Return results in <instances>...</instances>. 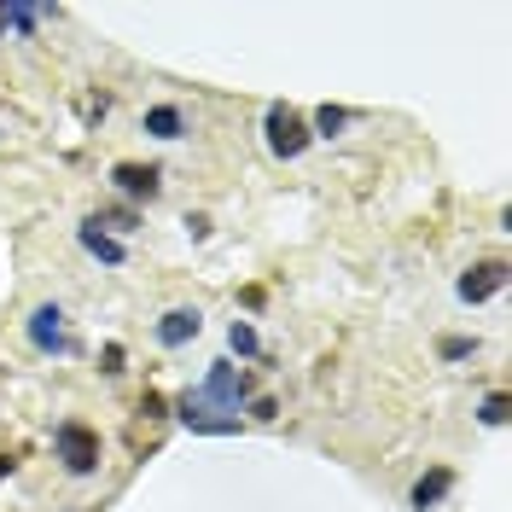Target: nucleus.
<instances>
[{
	"instance_id": "9",
	"label": "nucleus",
	"mask_w": 512,
	"mask_h": 512,
	"mask_svg": "<svg viewBox=\"0 0 512 512\" xmlns=\"http://www.w3.org/2000/svg\"><path fill=\"white\" fill-rule=\"evenodd\" d=\"M76 245H82L88 256H99V262H111V268H117V262L128 256V251H123V239H117V233H105V227H99L94 216L76 227Z\"/></svg>"
},
{
	"instance_id": "6",
	"label": "nucleus",
	"mask_w": 512,
	"mask_h": 512,
	"mask_svg": "<svg viewBox=\"0 0 512 512\" xmlns=\"http://www.w3.org/2000/svg\"><path fill=\"white\" fill-rule=\"evenodd\" d=\"M507 286V262H478V268H466L460 274V303H483V297H495V291Z\"/></svg>"
},
{
	"instance_id": "7",
	"label": "nucleus",
	"mask_w": 512,
	"mask_h": 512,
	"mask_svg": "<svg viewBox=\"0 0 512 512\" xmlns=\"http://www.w3.org/2000/svg\"><path fill=\"white\" fill-rule=\"evenodd\" d=\"M111 187L123 192V198H158L163 175L152 163H117V169H111Z\"/></svg>"
},
{
	"instance_id": "20",
	"label": "nucleus",
	"mask_w": 512,
	"mask_h": 512,
	"mask_svg": "<svg viewBox=\"0 0 512 512\" xmlns=\"http://www.w3.org/2000/svg\"><path fill=\"white\" fill-rule=\"evenodd\" d=\"M163 408H169V402H163V396H152V390H146V402H140V414H146V419H163Z\"/></svg>"
},
{
	"instance_id": "13",
	"label": "nucleus",
	"mask_w": 512,
	"mask_h": 512,
	"mask_svg": "<svg viewBox=\"0 0 512 512\" xmlns=\"http://www.w3.org/2000/svg\"><path fill=\"white\" fill-rule=\"evenodd\" d=\"M227 350L239 355V361H251V355L262 350V338H256L251 320H233V326H227Z\"/></svg>"
},
{
	"instance_id": "21",
	"label": "nucleus",
	"mask_w": 512,
	"mask_h": 512,
	"mask_svg": "<svg viewBox=\"0 0 512 512\" xmlns=\"http://www.w3.org/2000/svg\"><path fill=\"white\" fill-rule=\"evenodd\" d=\"M12 478V460H6V454H0V483Z\"/></svg>"
},
{
	"instance_id": "4",
	"label": "nucleus",
	"mask_w": 512,
	"mask_h": 512,
	"mask_svg": "<svg viewBox=\"0 0 512 512\" xmlns=\"http://www.w3.org/2000/svg\"><path fill=\"white\" fill-rule=\"evenodd\" d=\"M175 419H181L187 431H198V437H233V431H239V414H216L198 390H181V396H175Z\"/></svg>"
},
{
	"instance_id": "14",
	"label": "nucleus",
	"mask_w": 512,
	"mask_h": 512,
	"mask_svg": "<svg viewBox=\"0 0 512 512\" xmlns=\"http://www.w3.org/2000/svg\"><path fill=\"white\" fill-rule=\"evenodd\" d=\"M344 128H350V111H344V105H320L315 111V134L332 140V134H344ZM315 134H309V140H315Z\"/></svg>"
},
{
	"instance_id": "8",
	"label": "nucleus",
	"mask_w": 512,
	"mask_h": 512,
	"mask_svg": "<svg viewBox=\"0 0 512 512\" xmlns=\"http://www.w3.org/2000/svg\"><path fill=\"white\" fill-rule=\"evenodd\" d=\"M204 332V315L198 309H169V315L158 320V344L163 350H181V344H192Z\"/></svg>"
},
{
	"instance_id": "15",
	"label": "nucleus",
	"mask_w": 512,
	"mask_h": 512,
	"mask_svg": "<svg viewBox=\"0 0 512 512\" xmlns=\"http://www.w3.org/2000/svg\"><path fill=\"white\" fill-rule=\"evenodd\" d=\"M478 419H483V425H489V431H501V425H507V396H483Z\"/></svg>"
},
{
	"instance_id": "16",
	"label": "nucleus",
	"mask_w": 512,
	"mask_h": 512,
	"mask_svg": "<svg viewBox=\"0 0 512 512\" xmlns=\"http://www.w3.org/2000/svg\"><path fill=\"white\" fill-rule=\"evenodd\" d=\"M478 355V338H443V361H472Z\"/></svg>"
},
{
	"instance_id": "1",
	"label": "nucleus",
	"mask_w": 512,
	"mask_h": 512,
	"mask_svg": "<svg viewBox=\"0 0 512 512\" xmlns=\"http://www.w3.org/2000/svg\"><path fill=\"white\" fill-rule=\"evenodd\" d=\"M53 454L64 460L70 478H94L99 472V431H88L82 419H59L53 425Z\"/></svg>"
},
{
	"instance_id": "22",
	"label": "nucleus",
	"mask_w": 512,
	"mask_h": 512,
	"mask_svg": "<svg viewBox=\"0 0 512 512\" xmlns=\"http://www.w3.org/2000/svg\"><path fill=\"white\" fill-rule=\"evenodd\" d=\"M0 35H6V24H0Z\"/></svg>"
},
{
	"instance_id": "18",
	"label": "nucleus",
	"mask_w": 512,
	"mask_h": 512,
	"mask_svg": "<svg viewBox=\"0 0 512 512\" xmlns=\"http://www.w3.org/2000/svg\"><path fill=\"white\" fill-rule=\"evenodd\" d=\"M99 361H105L99 373H111V379H117V373H123V344H105V355H99Z\"/></svg>"
},
{
	"instance_id": "3",
	"label": "nucleus",
	"mask_w": 512,
	"mask_h": 512,
	"mask_svg": "<svg viewBox=\"0 0 512 512\" xmlns=\"http://www.w3.org/2000/svg\"><path fill=\"white\" fill-rule=\"evenodd\" d=\"M262 134H268V152L274 158H303L309 152V123L291 105H268L262 111Z\"/></svg>"
},
{
	"instance_id": "19",
	"label": "nucleus",
	"mask_w": 512,
	"mask_h": 512,
	"mask_svg": "<svg viewBox=\"0 0 512 512\" xmlns=\"http://www.w3.org/2000/svg\"><path fill=\"white\" fill-rule=\"evenodd\" d=\"M280 414V402H274V396H256L251 402V419H274Z\"/></svg>"
},
{
	"instance_id": "2",
	"label": "nucleus",
	"mask_w": 512,
	"mask_h": 512,
	"mask_svg": "<svg viewBox=\"0 0 512 512\" xmlns=\"http://www.w3.org/2000/svg\"><path fill=\"white\" fill-rule=\"evenodd\" d=\"M198 396H204L216 414H239L245 396H251V373L233 367V361H210V373H204V384H198Z\"/></svg>"
},
{
	"instance_id": "12",
	"label": "nucleus",
	"mask_w": 512,
	"mask_h": 512,
	"mask_svg": "<svg viewBox=\"0 0 512 512\" xmlns=\"http://www.w3.org/2000/svg\"><path fill=\"white\" fill-rule=\"evenodd\" d=\"M41 18H47V12H41V6H24V0H6V6H0V24H12L18 35H30Z\"/></svg>"
},
{
	"instance_id": "10",
	"label": "nucleus",
	"mask_w": 512,
	"mask_h": 512,
	"mask_svg": "<svg viewBox=\"0 0 512 512\" xmlns=\"http://www.w3.org/2000/svg\"><path fill=\"white\" fill-rule=\"evenodd\" d=\"M140 128H146L152 140H181V134H187V111H181V105H152V111L140 117Z\"/></svg>"
},
{
	"instance_id": "5",
	"label": "nucleus",
	"mask_w": 512,
	"mask_h": 512,
	"mask_svg": "<svg viewBox=\"0 0 512 512\" xmlns=\"http://www.w3.org/2000/svg\"><path fill=\"white\" fill-rule=\"evenodd\" d=\"M30 344L41 355H70V326H64L59 303H41V309L30 315Z\"/></svg>"
},
{
	"instance_id": "17",
	"label": "nucleus",
	"mask_w": 512,
	"mask_h": 512,
	"mask_svg": "<svg viewBox=\"0 0 512 512\" xmlns=\"http://www.w3.org/2000/svg\"><path fill=\"white\" fill-rule=\"evenodd\" d=\"M99 227H117V233H134V210H111V216H94Z\"/></svg>"
},
{
	"instance_id": "11",
	"label": "nucleus",
	"mask_w": 512,
	"mask_h": 512,
	"mask_svg": "<svg viewBox=\"0 0 512 512\" xmlns=\"http://www.w3.org/2000/svg\"><path fill=\"white\" fill-rule=\"evenodd\" d=\"M448 489H454V472H448V466H431V472H425V478L414 483V495H408V501H414V507L425 512V507H437Z\"/></svg>"
}]
</instances>
